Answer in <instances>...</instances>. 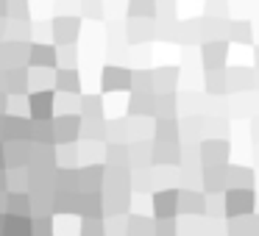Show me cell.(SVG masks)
<instances>
[{"label": "cell", "instance_id": "1", "mask_svg": "<svg viewBox=\"0 0 259 236\" xmlns=\"http://www.w3.org/2000/svg\"><path fill=\"white\" fill-rule=\"evenodd\" d=\"M234 39L237 42H251V28H248V23L245 25H234Z\"/></svg>", "mask_w": 259, "mask_h": 236}]
</instances>
